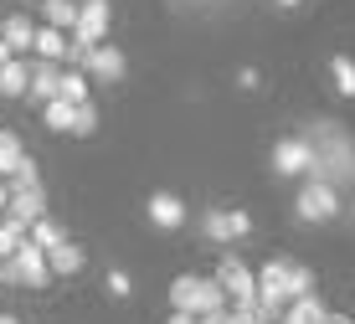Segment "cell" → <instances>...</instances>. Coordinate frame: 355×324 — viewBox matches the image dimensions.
<instances>
[{
    "label": "cell",
    "instance_id": "1",
    "mask_svg": "<svg viewBox=\"0 0 355 324\" xmlns=\"http://www.w3.org/2000/svg\"><path fill=\"white\" fill-rule=\"evenodd\" d=\"M304 139L314 144L309 176L314 180H329L340 196L355 191V139L345 134V123H340V119H314L309 129H304Z\"/></svg>",
    "mask_w": 355,
    "mask_h": 324
},
{
    "label": "cell",
    "instance_id": "2",
    "mask_svg": "<svg viewBox=\"0 0 355 324\" xmlns=\"http://www.w3.org/2000/svg\"><path fill=\"white\" fill-rule=\"evenodd\" d=\"M299 293H314V273L304 268V263H293V257H273V263L258 273V304L273 319L284 314Z\"/></svg>",
    "mask_w": 355,
    "mask_h": 324
},
{
    "label": "cell",
    "instance_id": "3",
    "mask_svg": "<svg viewBox=\"0 0 355 324\" xmlns=\"http://www.w3.org/2000/svg\"><path fill=\"white\" fill-rule=\"evenodd\" d=\"M232 298L216 278H191V273H180L175 283H170V309H186V314H211V309H227Z\"/></svg>",
    "mask_w": 355,
    "mask_h": 324
},
{
    "label": "cell",
    "instance_id": "4",
    "mask_svg": "<svg viewBox=\"0 0 355 324\" xmlns=\"http://www.w3.org/2000/svg\"><path fill=\"white\" fill-rule=\"evenodd\" d=\"M293 216L299 221H335L340 216V191L329 180H314V176H304V185H299V196H293Z\"/></svg>",
    "mask_w": 355,
    "mask_h": 324
},
{
    "label": "cell",
    "instance_id": "5",
    "mask_svg": "<svg viewBox=\"0 0 355 324\" xmlns=\"http://www.w3.org/2000/svg\"><path fill=\"white\" fill-rule=\"evenodd\" d=\"M216 283L227 289V298H232V309H252L258 304V273H252L242 257H222V268H216Z\"/></svg>",
    "mask_w": 355,
    "mask_h": 324
},
{
    "label": "cell",
    "instance_id": "6",
    "mask_svg": "<svg viewBox=\"0 0 355 324\" xmlns=\"http://www.w3.org/2000/svg\"><path fill=\"white\" fill-rule=\"evenodd\" d=\"M314 165V144L304 134H288V139L273 144V176H288V180H304Z\"/></svg>",
    "mask_w": 355,
    "mask_h": 324
},
{
    "label": "cell",
    "instance_id": "7",
    "mask_svg": "<svg viewBox=\"0 0 355 324\" xmlns=\"http://www.w3.org/2000/svg\"><path fill=\"white\" fill-rule=\"evenodd\" d=\"M201 232L211 237V242H242V237L252 232V216H248V211L211 206V211H201Z\"/></svg>",
    "mask_w": 355,
    "mask_h": 324
},
{
    "label": "cell",
    "instance_id": "8",
    "mask_svg": "<svg viewBox=\"0 0 355 324\" xmlns=\"http://www.w3.org/2000/svg\"><path fill=\"white\" fill-rule=\"evenodd\" d=\"M144 211H150V227H160V232H180V227L191 221V206L180 201L175 191H150Z\"/></svg>",
    "mask_w": 355,
    "mask_h": 324
},
{
    "label": "cell",
    "instance_id": "9",
    "mask_svg": "<svg viewBox=\"0 0 355 324\" xmlns=\"http://www.w3.org/2000/svg\"><path fill=\"white\" fill-rule=\"evenodd\" d=\"M108 21H114V10H108V0H83L78 6V26H72L67 36H78V42H108Z\"/></svg>",
    "mask_w": 355,
    "mask_h": 324
},
{
    "label": "cell",
    "instance_id": "10",
    "mask_svg": "<svg viewBox=\"0 0 355 324\" xmlns=\"http://www.w3.org/2000/svg\"><path fill=\"white\" fill-rule=\"evenodd\" d=\"M88 72L93 83H124V72H129V57L119 52V46H108V42H98L93 46V57H88Z\"/></svg>",
    "mask_w": 355,
    "mask_h": 324
},
{
    "label": "cell",
    "instance_id": "11",
    "mask_svg": "<svg viewBox=\"0 0 355 324\" xmlns=\"http://www.w3.org/2000/svg\"><path fill=\"white\" fill-rule=\"evenodd\" d=\"M57 93H62V62H46V57H36V62H31L26 98H31V103H52Z\"/></svg>",
    "mask_w": 355,
    "mask_h": 324
},
{
    "label": "cell",
    "instance_id": "12",
    "mask_svg": "<svg viewBox=\"0 0 355 324\" xmlns=\"http://www.w3.org/2000/svg\"><path fill=\"white\" fill-rule=\"evenodd\" d=\"M0 216H10L16 227H31L36 216H46V191L42 185H26V191H10V201H6V211Z\"/></svg>",
    "mask_w": 355,
    "mask_h": 324
},
{
    "label": "cell",
    "instance_id": "13",
    "mask_svg": "<svg viewBox=\"0 0 355 324\" xmlns=\"http://www.w3.org/2000/svg\"><path fill=\"white\" fill-rule=\"evenodd\" d=\"M83 263H88V253H83L78 242H67V237L52 247V253H46V268H52V278H78Z\"/></svg>",
    "mask_w": 355,
    "mask_h": 324
},
{
    "label": "cell",
    "instance_id": "14",
    "mask_svg": "<svg viewBox=\"0 0 355 324\" xmlns=\"http://www.w3.org/2000/svg\"><path fill=\"white\" fill-rule=\"evenodd\" d=\"M26 83H31V62L26 57H6L0 62V93L6 98H26Z\"/></svg>",
    "mask_w": 355,
    "mask_h": 324
},
{
    "label": "cell",
    "instance_id": "15",
    "mask_svg": "<svg viewBox=\"0 0 355 324\" xmlns=\"http://www.w3.org/2000/svg\"><path fill=\"white\" fill-rule=\"evenodd\" d=\"M278 324H324V304H320V293H299L293 304L278 314Z\"/></svg>",
    "mask_w": 355,
    "mask_h": 324
},
{
    "label": "cell",
    "instance_id": "16",
    "mask_svg": "<svg viewBox=\"0 0 355 324\" xmlns=\"http://www.w3.org/2000/svg\"><path fill=\"white\" fill-rule=\"evenodd\" d=\"M0 36H6V46H10L16 57H26L31 42H36V26H31L26 16H6V21H0Z\"/></svg>",
    "mask_w": 355,
    "mask_h": 324
},
{
    "label": "cell",
    "instance_id": "17",
    "mask_svg": "<svg viewBox=\"0 0 355 324\" xmlns=\"http://www.w3.org/2000/svg\"><path fill=\"white\" fill-rule=\"evenodd\" d=\"M31 52L46 57V62H67V31H62V26H36Z\"/></svg>",
    "mask_w": 355,
    "mask_h": 324
},
{
    "label": "cell",
    "instance_id": "18",
    "mask_svg": "<svg viewBox=\"0 0 355 324\" xmlns=\"http://www.w3.org/2000/svg\"><path fill=\"white\" fill-rule=\"evenodd\" d=\"M26 149H21V139H16V134H10V129H0V176H16V170L21 165H26Z\"/></svg>",
    "mask_w": 355,
    "mask_h": 324
},
{
    "label": "cell",
    "instance_id": "19",
    "mask_svg": "<svg viewBox=\"0 0 355 324\" xmlns=\"http://www.w3.org/2000/svg\"><path fill=\"white\" fill-rule=\"evenodd\" d=\"M329 78H335V93L340 98H355V57L335 52V57H329Z\"/></svg>",
    "mask_w": 355,
    "mask_h": 324
},
{
    "label": "cell",
    "instance_id": "20",
    "mask_svg": "<svg viewBox=\"0 0 355 324\" xmlns=\"http://www.w3.org/2000/svg\"><path fill=\"white\" fill-rule=\"evenodd\" d=\"M42 16H46V26L72 31L78 26V0H42Z\"/></svg>",
    "mask_w": 355,
    "mask_h": 324
},
{
    "label": "cell",
    "instance_id": "21",
    "mask_svg": "<svg viewBox=\"0 0 355 324\" xmlns=\"http://www.w3.org/2000/svg\"><path fill=\"white\" fill-rule=\"evenodd\" d=\"M42 123L52 134H72V103L67 98H52V103H42Z\"/></svg>",
    "mask_w": 355,
    "mask_h": 324
},
{
    "label": "cell",
    "instance_id": "22",
    "mask_svg": "<svg viewBox=\"0 0 355 324\" xmlns=\"http://www.w3.org/2000/svg\"><path fill=\"white\" fill-rule=\"evenodd\" d=\"M26 237H31V242H36V247H42V253H52V247H57V242H62V237H67V232H62V227H57V221H52V216H36V221H31V227H26Z\"/></svg>",
    "mask_w": 355,
    "mask_h": 324
},
{
    "label": "cell",
    "instance_id": "23",
    "mask_svg": "<svg viewBox=\"0 0 355 324\" xmlns=\"http://www.w3.org/2000/svg\"><path fill=\"white\" fill-rule=\"evenodd\" d=\"M88 88H93V78L83 67H62V93L57 98H67V103H83V98H88Z\"/></svg>",
    "mask_w": 355,
    "mask_h": 324
},
{
    "label": "cell",
    "instance_id": "24",
    "mask_svg": "<svg viewBox=\"0 0 355 324\" xmlns=\"http://www.w3.org/2000/svg\"><path fill=\"white\" fill-rule=\"evenodd\" d=\"M72 134H78V139H88V134H98V103H93V98L72 103Z\"/></svg>",
    "mask_w": 355,
    "mask_h": 324
},
{
    "label": "cell",
    "instance_id": "25",
    "mask_svg": "<svg viewBox=\"0 0 355 324\" xmlns=\"http://www.w3.org/2000/svg\"><path fill=\"white\" fill-rule=\"evenodd\" d=\"M21 242H26V227H16L10 216H0V257H16Z\"/></svg>",
    "mask_w": 355,
    "mask_h": 324
},
{
    "label": "cell",
    "instance_id": "26",
    "mask_svg": "<svg viewBox=\"0 0 355 324\" xmlns=\"http://www.w3.org/2000/svg\"><path fill=\"white\" fill-rule=\"evenodd\" d=\"M6 185H10V191H26V185H42V180H36V160H26V165H21L16 176H6Z\"/></svg>",
    "mask_w": 355,
    "mask_h": 324
},
{
    "label": "cell",
    "instance_id": "27",
    "mask_svg": "<svg viewBox=\"0 0 355 324\" xmlns=\"http://www.w3.org/2000/svg\"><path fill=\"white\" fill-rule=\"evenodd\" d=\"M88 57H93V46L78 42V36H67V67H88Z\"/></svg>",
    "mask_w": 355,
    "mask_h": 324
},
{
    "label": "cell",
    "instance_id": "28",
    "mask_svg": "<svg viewBox=\"0 0 355 324\" xmlns=\"http://www.w3.org/2000/svg\"><path fill=\"white\" fill-rule=\"evenodd\" d=\"M103 289H108V298H129V289H134V283H129V273H119V268H114Z\"/></svg>",
    "mask_w": 355,
    "mask_h": 324
},
{
    "label": "cell",
    "instance_id": "29",
    "mask_svg": "<svg viewBox=\"0 0 355 324\" xmlns=\"http://www.w3.org/2000/svg\"><path fill=\"white\" fill-rule=\"evenodd\" d=\"M201 324H232V304H227V309H211V314H201Z\"/></svg>",
    "mask_w": 355,
    "mask_h": 324
},
{
    "label": "cell",
    "instance_id": "30",
    "mask_svg": "<svg viewBox=\"0 0 355 324\" xmlns=\"http://www.w3.org/2000/svg\"><path fill=\"white\" fill-rule=\"evenodd\" d=\"M165 324H201V314H186V309H170Z\"/></svg>",
    "mask_w": 355,
    "mask_h": 324
},
{
    "label": "cell",
    "instance_id": "31",
    "mask_svg": "<svg viewBox=\"0 0 355 324\" xmlns=\"http://www.w3.org/2000/svg\"><path fill=\"white\" fill-rule=\"evenodd\" d=\"M273 6H278V10H299L304 0H273Z\"/></svg>",
    "mask_w": 355,
    "mask_h": 324
},
{
    "label": "cell",
    "instance_id": "32",
    "mask_svg": "<svg viewBox=\"0 0 355 324\" xmlns=\"http://www.w3.org/2000/svg\"><path fill=\"white\" fill-rule=\"evenodd\" d=\"M6 57H16V52H10V46H6V36H0V62H6Z\"/></svg>",
    "mask_w": 355,
    "mask_h": 324
},
{
    "label": "cell",
    "instance_id": "33",
    "mask_svg": "<svg viewBox=\"0 0 355 324\" xmlns=\"http://www.w3.org/2000/svg\"><path fill=\"white\" fill-rule=\"evenodd\" d=\"M0 324H21V319H16V314H0Z\"/></svg>",
    "mask_w": 355,
    "mask_h": 324
},
{
    "label": "cell",
    "instance_id": "34",
    "mask_svg": "<svg viewBox=\"0 0 355 324\" xmlns=\"http://www.w3.org/2000/svg\"><path fill=\"white\" fill-rule=\"evenodd\" d=\"M340 324H355V319H340Z\"/></svg>",
    "mask_w": 355,
    "mask_h": 324
},
{
    "label": "cell",
    "instance_id": "35",
    "mask_svg": "<svg viewBox=\"0 0 355 324\" xmlns=\"http://www.w3.org/2000/svg\"><path fill=\"white\" fill-rule=\"evenodd\" d=\"M350 216H355V206H350Z\"/></svg>",
    "mask_w": 355,
    "mask_h": 324
}]
</instances>
